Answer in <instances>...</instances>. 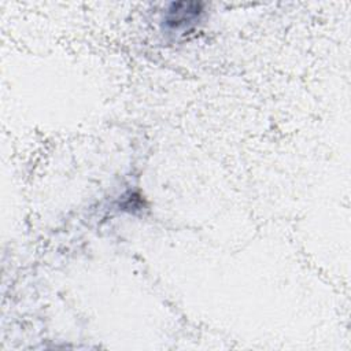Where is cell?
<instances>
[{
	"label": "cell",
	"mask_w": 351,
	"mask_h": 351,
	"mask_svg": "<svg viewBox=\"0 0 351 351\" xmlns=\"http://www.w3.org/2000/svg\"><path fill=\"white\" fill-rule=\"evenodd\" d=\"M202 12L200 3H173L167 10V15L165 22L171 27H181L188 25L189 22H195Z\"/></svg>",
	"instance_id": "1"
}]
</instances>
